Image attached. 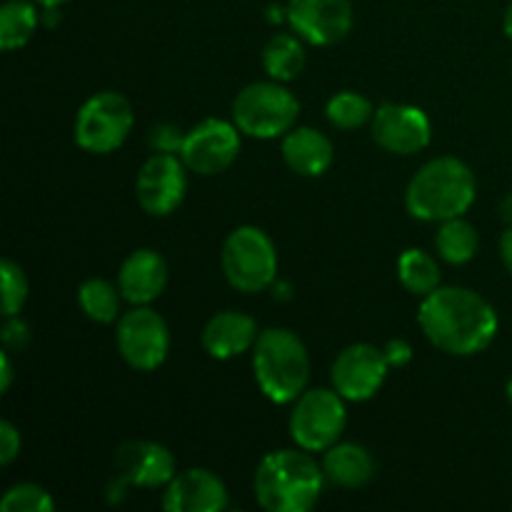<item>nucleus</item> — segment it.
Listing matches in <instances>:
<instances>
[{
    "instance_id": "nucleus-1",
    "label": "nucleus",
    "mask_w": 512,
    "mask_h": 512,
    "mask_svg": "<svg viewBox=\"0 0 512 512\" xmlns=\"http://www.w3.org/2000/svg\"><path fill=\"white\" fill-rule=\"evenodd\" d=\"M420 328L435 348L450 355H475L493 343L498 315L468 288H435L420 305Z\"/></svg>"
},
{
    "instance_id": "nucleus-2",
    "label": "nucleus",
    "mask_w": 512,
    "mask_h": 512,
    "mask_svg": "<svg viewBox=\"0 0 512 512\" xmlns=\"http://www.w3.org/2000/svg\"><path fill=\"white\" fill-rule=\"evenodd\" d=\"M323 475L308 453L275 450L255 470V500L268 512H308L323 493Z\"/></svg>"
},
{
    "instance_id": "nucleus-3",
    "label": "nucleus",
    "mask_w": 512,
    "mask_h": 512,
    "mask_svg": "<svg viewBox=\"0 0 512 512\" xmlns=\"http://www.w3.org/2000/svg\"><path fill=\"white\" fill-rule=\"evenodd\" d=\"M475 200V175L463 160L435 158L413 175L405 193L410 215L430 223L463 218Z\"/></svg>"
},
{
    "instance_id": "nucleus-4",
    "label": "nucleus",
    "mask_w": 512,
    "mask_h": 512,
    "mask_svg": "<svg viewBox=\"0 0 512 512\" xmlns=\"http://www.w3.org/2000/svg\"><path fill=\"white\" fill-rule=\"evenodd\" d=\"M253 370L260 390L273 403H295L310 378V358L295 333L270 328L253 345Z\"/></svg>"
},
{
    "instance_id": "nucleus-5",
    "label": "nucleus",
    "mask_w": 512,
    "mask_h": 512,
    "mask_svg": "<svg viewBox=\"0 0 512 512\" xmlns=\"http://www.w3.org/2000/svg\"><path fill=\"white\" fill-rule=\"evenodd\" d=\"M300 113V103L288 88L273 83H253L238 93L233 103V123L250 138L270 140L288 133Z\"/></svg>"
},
{
    "instance_id": "nucleus-6",
    "label": "nucleus",
    "mask_w": 512,
    "mask_h": 512,
    "mask_svg": "<svg viewBox=\"0 0 512 512\" xmlns=\"http://www.w3.org/2000/svg\"><path fill=\"white\" fill-rule=\"evenodd\" d=\"M223 273L240 293H260L278 273V255L268 235L253 225L233 230L223 245Z\"/></svg>"
},
{
    "instance_id": "nucleus-7",
    "label": "nucleus",
    "mask_w": 512,
    "mask_h": 512,
    "mask_svg": "<svg viewBox=\"0 0 512 512\" xmlns=\"http://www.w3.org/2000/svg\"><path fill=\"white\" fill-rule=\"evenodd\" d=\"M133 130V108L120 93L105 90L83 103L75 115V143L88 153H113Z\"/></svg>"
},
{
    "instance_id": "nucleus-8",
    "label": "nucleus",
    "mask_w": 512,
    "mask_h": 512,
    "mask_svg": "<svg viewBox=\"0 0 512 512\" xmlns=\"http://www.w3.org/2000/svg\"><path fill=\"white\" fill-rule=\"evenodd\" d=\"M343 400L345 398L338 390L325 388H315L300 395L290 413V435L295 443L310 453L333 448L345 430V420H348Z\"/></svg>"
},
{
    "instance_id": "nucleus-9",
    "label": "nucleus",
    "mask_w": 512,
    "mask_h": 512,
    "mask_svg": "<svg viewBox=\"0 0 512 512\" xmlns=\"http://www.w3.org/2000/svg\"><path fill=\"white\" fill-rule=\"evenodd\" d=\"M175 478V458L165 445L150 440H130L115 450L113 480L108 485V500L118 503L128 485L160 488Z\"/></svg>"
},
{
    "instance_id": "nucleus-10",
    "label": "nucleus",
    "mask_w": 512,
    "mask_h": 512,
    "mask_svg": "<svg viewBox=\"0 0 512 512\" xmlns=\"http://www.w3.org/2000/svg\"><path fill=\"white\" fill-rule=\"evenodd\" d=\"M118 350L135 370H155L170 350L168 325L155 310L138 305L118 323Z\"/></svg>"
},
{
    "instance_id": "nucleus-11",
    "label": "nucleus",
    "mask_w": 512,
    "mask_h": 512,
    "mask_svg": "<svg viewBox=\"0 0 512 512\" xmlns=\"http://www.w3.org/2000/svg\"><path fill=\"white\" fill-rule=\"evenodd\" d=\"M240 153V128L225 120H205L185 133L183 158L185 168L198 175H218L235 163Z\"/></svg>"
},
{
    "instance_id": "nucleus-12",
    "label": "nucleus",
    "mask_w": 512,
    "mask_h": 512,
    "mask_svg": "<svg viewBox=\"0 0 512 512\" xmlns=\"http://www.w3.org/2000/svg\"><path fill=\"white\" fill-rule=\"evenodd\" d=\"M388 368L385 350L368 343L350 345L333 363V385L345 400H370L383 388Z\"/></svg>"
},
{
    "instance_id": "nucleus-13",
    "label": "nucleus",
    "mask_w": 512,
    "mask_h": 512,
    "mask_svg": "<svg viewBox=\"0 0 512 512\" xmlns=\"http://www.w3.org/2000/svg\"><path fill=\"white\" fill-rule=\"evenodd\" d=\"M185 163H180L170 153H155L148 163L140 168L135 180V195L145 213L170 215L185 198Z\"/></svg>"
},
{
    "instance_id": "nucleus-14",
    "label": "nucleus",
    "mask_w": 512,
    "mask_h": 512,
    "mask_svg": "<svg viewBox=\"0 0 512 512\" xmlns=\"http://www.w3.org/2000/svg\"><path fill=\"white\" fill-rule=\"evenodd\" d=\"M433 125L415 105L385 103L373 115V138L388 153L413 155L428 148Z\"/></svg>"
},
{
    "instance_id": "nucleus-15",
    "label": "nucleus",
    "mask_w": 512,
    "mask_h": 512,
    "mask_svg": "<svg viewBox=\"0 0 512 512\" xmlns=\"http://www.w3.org/2000/svg\"><path fill=\"white\" fill-rule=\"evenodd\" d=\"M288 20L310 45H333L353 28L350 0H290Z\"/></svg>"
},
{
    "instance_id": "nucleus-16",
    "label": "nucleus",
    "mask_w": 512,
    "mask_h": 512,
    "mask_svg": "<svg viewBox=\"0 0 512 512\" xmlns=\"http://www.w3.org/2000/svg\"><path fill=\"white\" fill-rule=\"evenodd\" d=\"M228 508V490L223 480L203 468L175 473L163 493V510L168 512H220Z\"/></svg>"
},
{
    "instance_id": "nucleus-17",
    "label": "nucleus",
    "mask_w": 512,
    "mask_h": 512,
    "mask_svg": "<svg viewBox=\"0 0 512 512\" xmlns=\"http://www.w3.org/2000/svg\"><path fill=\"white\" fill-rule=\"evenodd\" d=\"M168 283V265L155 250H135L125 258L118 273V288L133 305H148L158 298Z\"/></svg>"
},
{
    "instance_id": "nucleus-18",
    "label": "nucleus",
    "mask_w": 512,
    "mask_h": 512,
    "mask_svg": "<svg viewBox=\"0 0 512 512\" xmlns=\"http://www.w3.org/2000/svg\"><path fill=\"white\" fill-rule=\"evenodd\" d=\"M255 340H258V325L250 315L238 313V310L213 315L203 330V348L215 360L238 358L245 350L253 348Z\"/></svg>"
},
{
    "instance_id": "nucleus-19",
    "label": "nucleus",
    "mask_w": 512,
    "mask_h": 512,
    "mask_svg": "<svg viewBox=\"0 0 512 512\" xmlns=\"http://www.w3.org/2000/svg\"><path fill=\"white\" fill-rule=\"evenodd\" d=\"M283 158L293 173L318 178L333 163V143L315 128H293L283 140Z\"/></svg>"
},
{
    "instance_id": "nucleus-20",
    "label": "nucleus",
    "mask_w": 512,
    "mask_h": 512,
    "mask_svg": "<svg viewBox=\"0 0 512 512\" xmlns=\"http://www.w3.org/2000/svg\"><path fill=\"white\" fill-rule=\"evenodd\" d=\"M323 473L340 488H363L375 475V463L365 448L355 443H335L323 460Z\"/></svg>"
},
{
    "instance_id": "nucleus-21",
    "label": "nucleus",
    "mask_w": 512,
    "mask_h": 512,
    "mask_svg": "<svg viewBox=\"0 0 512 512\" xmlns=\"http://www.w3.org/2000/svg\"><path fill=\"white\" fill-rule=\"evenodd\" d=\"M305 65V50L295 35L278 33L265 43L263 48V68L268 75L280 83L298 78Z\"/></svg>"
},
{
    "instance_id": "nucleus-22",
    "label": "nucleus",
    "mask_w": 512,
    "mask_h": 512,
    "mask_svg": "<svg viewBox=\"0 0 512 512\" xmlns=\"http://www.w3.org/2000/svg\"><path fill=\"white\" fill-rule=\"evenodd\" d=\"M435 248L445 263L463 265L478 253V233L463 218H450L440 225L438 235H435Z\"/></svg>"
},
{
    "instance_id": "nucleus-23",
    "label": "nucleus",
    "mask_w": 512,
    "mask_h": 512,
    "mask_svg": "<svg viewBox=\"0 0 512 512\" xmlns=\"http://www.w3.org/2000/svg\"><path fill=\"white\" fill-rule=\"evenodd\" d=\"M38 10L28 0H8L0 8V45L3 50L23 48L38 28Z\"/></svg>"
},
{
    "instance_id": "nucleus-24",
    "label": "nucleus",
    "mask_w": 512,
    "mask_h": 512,
    "mask_svg": "<svg viewBox=\"0 0 512 512\" xmlns=\"http://www.w3.org/2000/svg\"><path fill=\"white\" fill-rule=\"evenodd\" d=\"M400 283L415 295H430L440 288V265L435 263L433 255L423 253L418 248H410L400 255L398 260Z\"/></svg>"
},
{
    "instance_id": "nucleus-25",
    "label": "nucleus",
    "mask_w": 512,
    "mask_h": 512,
    "mask_svg": "<svg viewBox=\"0 0 512 512\" xmlns=\"http://www.w3.org/2000/svg\"><path fill=\"white\" fill-rule=\"evenodd\" d=\"M120 288L110 285L108 280H85L78 290V303L83 313L95 323H113L120 310Z\"/></svg>"
},
{
    "instance_id": "nucleus-26",
    "label": "nucleus",
    "mask_w": 512,
    "mask_h": 512,
    "mask_svg": "<svg viewBox=\"0 0 512 512\" xmlns=\"http://www.w3.org/2000/svg\"><path fill=\"white\" fill-rule=\"evenodd\" d=\"M325 113H328V120L335 125V128L355 130L360 128V125L368 123V120L375 115V110L368 98L345 90V93H338L330 98Z\"/></svg>"
},
{
    "instance_id": "nucleus-27",
    "label": "nucleus",
    "mask_w": 512,
    "mask_h": 512,
    "mask_svg": "<svg viewBox=\"0 0 512 512\" xmlns=\"http://www.w3.org/2000/svg\"><path fill=\"white\" fill-rule=\"evenodd\" d=\"M53 498L45 493V488L35 483H20L5 493L0 500V510L3 512H50L53 510Z\"/></svg>"
},
{
    "instance_id": "nucleus-28",
    "label": "nucleus",
    "mask_w": 512,
    "mask_h": 512,
    "mask_svg": "<svg viewBox=\"0 0 512 512\" xmlns=\"http://www.w3.org/2000/svg\"><path fill=\"white\" fill-rule=\"evenodd\" d=\"M0 275H3V313L5 318H13L28 298V280H25L23 268L13 260H3Z\"/></svg>"
},
{
    "instance_id": "nucleus-29",
    "label": "nucleus",
    "mask_w": 512,
    "mask_h": 512,
    "mask_svg": "<svg viewBox=\"0 0 512 512\" xmlns=\"http://www.w3.org/2000/svg\"><path fill=\"white\" fill-rule=\"evenodd\" d=\"M183 143H185V135L178 125H170V123L155 125L153 133H150V148H153L155 153L175 155L183 150Z\"/></svg>"
},
{
    "instance_id": "nucleus-30",
    "label": "nucleus",
    "mask_w": 512,
    "mask_h": 512,
    "mask_svg": "<svg viewBox=\"0 0 512 512\" xmlns=\"http://www.w3.org/2000/svg\"><path fill=\"white\" fill-rule=\"evenodd\" d=\"M20 453V433L13 423H0V465H10Z\"/></svg>"
},
{
    "instance_id": "nucleus-31",
    "label": "nucleus",
    "mask_w": 512,
    "mask_h": 512,
    "mask_svg": "<svg viewBox=\"0 0 512 512\" xmlns=\"http://www.w3.org/2000/svg\"><path fill=\"white\" fill-rule=\"evenodd\" d=\"M3 340H5V345H8V348L23 350L25 345H28V340H30V328L23 323V320L15 318V315H13V318L5 323Z\"/></svg>"
},
{
    "instance_id": "nucleus-32",
    "label": "nucleus",
    "mask_w": 512,
    "mask_h": 512,
    "mask_svg": "<svg viewBox=\"0 0 512 512\" xmlns=\"http://www.w3.org/2000/svg\"><path fill=\"white\" fill-rule=\"evenodd\" d=\"M385 358H388L390 365L400 368V365L410 363V358H413V348H410L405 340H390V343L385 345Z\"/></svg>"
},
{
    "instance_id": "nucleus-33",
    "label": "nucleus",
    "mask_w": 512,
    "mask_h": 512,
    "mask_svg": "<svg viewBox=\"0 0 512 512\" xmlns=\"http://www.w3.org/2000/svg\"><path fill=\"white\" fill-rule=\"evenodd\" d=\"M500 258H503L505 268H508L512 275V228L505 230L503 238H500Z\"/></svg>"
},
{
    "instance_id": "nucleus-34",
    "label": "nucleus",
    "mask_w": 512,
    "mask_h": 512,
    "mask_svg": "<svg viewBox=\"0 0 512 512\" xmlns=\"http://www.w3.org/2000/svg\"><path fill=\"white\" fill-rule=\"evenodd\" d=\"M0 365H3V380H0V390H8L10 388V380H13V365H10V358H8V353H3L0 355Z\"/></svg>"
},
{
    "instance_id": "nucleus-35",
    "label": "nucleus",
    "mask_w": 512,
    "mask_h": 512,
    "mask_svg": "<svg viewBox=\"0 0 512 512\" xmlns=\"http://www.w3.org/2000/svg\"><path fill=\"white\" fill-rule=\"evenodd\" d=\"M500 218L508 223V228H512V195L503 200V205H500Z\"/></svg>"
},
{
    "instance_id": "nucleus-36",
    "label": "nucleus",
    "mask_w": 512,
    "mask_h": 512,
    "mask_svg": "<svg viewBox=\"0 0 512 512\" xmlns=\"http://www.w3.org/2000/svg\"><path fill=\"white\" fill-rule=\"evenodd\" d=\"M503 28H505V35H508V38L512 40V3H510V8L505 10V18H503Z\"/></svg>"
},
{
    "instance_id": "nucleus-37",
    "label": "nucleus",
    "mask_w": 512,
    "mask_h": 512,
    "mask_svg": "<svg viewBox=\"0 0 512 512\" xmlns=\"http://www.w3.org/2000/svg\"><path fill=\"white\" fill-rule=\"evenodd\" d=\"M283 13H288V8H278V5H273V8H270V23H278V20H283Z\"/></svg>"
},
{
    "instance_id": "nucleus-38",
    "label": "nucleus",
    "mask_w": 512,
    "mask_h": 512,
    "mask_svg": "<svg viewBox=\"0 0 512 512\" xmlns=\"http://www.w3.org/2000/svg\"><path fill=\"white\" fill-rule=\"evenodd\" d=\"M35 3H40L43 8H60V5L68 3V0H35Z\"/></svg>"
},
{
    "instance_id": "nucleus-39",
    "label": "nucleus",
    "mask_w": 512,
    "mask_h": 512,
    "mask_svg": "<svg viewBox=\"0 0 512 512\" xmlns=\"http://www.w3.org/2000/svg\"><path fill=\"white\" fill-rule=\"evenodd\" d=\"M508 400L512 403V378H510V383H508Z\"/></svg>"
}]
</instances>
